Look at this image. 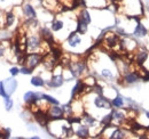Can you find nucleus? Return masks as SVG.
Instances as JSON below:
<instances>
[{
  "label": "nucleus",
  "instance_id": "12",
  "mask_svg": "<svg viewBox=\"0 0 149 139\" xmlns=\"http://www.w3.org/2000/svg\"><path fill=\"white\" fill-rule=\"evenodd\" d=\"M22 10H23V14L28 18H36V16H37L35 8H33L31 5H29V3L24 5V6L22 7Z\"/></svg>",
  "mask_w": 149,
  "mask_h": 139
},
{
  "label": "nucleus",
  "instance_id": "27",
  "mask_svg": "<svg viewBox=\"0 0 149 139\" xmlns=\"http://www.w3.org/2000/svg\"><path fill=\"white\" fill-rule=\"evenodd\" d=\"M41 98H42V99H45L46 102L51 103V104L58 105V100H56L55 98H53L52 96H48V95H41Z\"/></svg>",
  "mask_w": 149,
  "mask_h": 139
},
{
  "label": "nucleus",
  "instance_id": "14",
  "mask_svg": "<svg viewBox=\"0 0 149 139\" xmlns=\"http://www.w3.org/2000/svg\"><path fill=\"white\" fill-rule=\"evenodd\" d=\"M80 38H79V35L77 34V32H72L71 34L69 35V38H68V43H69V46L70 47H76V46H78L79 43H80Z\"/></svg>",
  "mask_w": 149,
  "mask_h": 139
},
{
  "label": "nucleus",
  "instance_id": "35",
  "mask_svg": "<svg viewBox=\"0 0 149 139\" xmlns=\"http://www.w3.org/2000/svg\"><path fill=\"white\" fill-rule=\"evenodd\" d=\"M28 129H29V130H32V131H37V129H36L32 124H29V125H28Z\"/></svg>",
  "mask_w": 149,
  "mask_h": 139
},
{
  "label": "nucleus",
  "instance_id": "36",
  "mask_svg": "<svg viewBox=\"0 0 149 139\" xmlns=\"http://www.w3.org/2000/svg\"><path fill=\"white\" fill-rule=\"evenodd\" d=\"M3 52H5V49L0 46V56H2V55H3Z\"/></svg>",
  "mask_w": 149,
  "mask_h": 139
},
{
  "label": "nucleus",
  "instance_id": "32",
  "mask_svg": "<svg viewBox=\"0 0 149 139\" xmlns=\"http://www.w3.org/2000/svg\"><path fill=\"white\" fill-rule=\"evenodd\" d=\"M94 91H95L97 95H102V94H103V89H102V87H100V86H97V85L94 86Z\"/></svg>",
  "mask_w": 149,
  "mask_h": 139
},
{
  "label": "nucleus",
  "instance_id": "20",
  "mask_svg": "<svg viewBox=\"0 0 149 139\" xmlns=\"http://www.w3.org/2000/svg\"><path fill=\"white\" fill-rule=\"evenodd\" d=\"M30 82H31V85L35 86V87H42V86L45 85L44 79H42L41 76H33Z\"/></svg>",
  "mask_w": 149,
  "mask_h": 139
},
{
  "label": "nucleus",
  "instance_id": "29",
  "mask_svg": "<svg viewBox=\"0 0 149 139\" xmlns=\"http://www.w3.org/2000/svg\"><path fill=\"white\" fill-rule=\"evenodd\" d=\"M101 74H102V76H103V78H106V79H110V80H111L112 78H113L111 71H109V70H107V69L102 70Z\"/></svg>",
  "mask_w": 149,
  "mask_h": 139
},
{
  "label": "nucleus",
  "instance_id": "26",
  "mask_svg": "<svg viewBox=\"0 0 149 139\" xmlns=\"http://www.w3.org/2000/svg\"><path fill=\"white\" fill-rule=\"evenodd\" d=\"M63 22L62 21H54L53 23H52V30L53 31H60V30H62L63 29Z\"/></svg>",
  "mask_w": 149,
  "mask_h": 139
},
{
  "label": "nucleus",
  "instance_id": "24",
  "mask_svg": "<svg viewBox=\"0 0 149 139\" xmlns=\"http://www.w3.org/2000/svg\"><path fill=\"white\" fill-rule=\"evenodd\" d=\"M112 118L115 120H118V121H124L125 120V114L123 112H119V111H112Z\"/></svg>",
  "mask_w": 149,
  "mask_h": 139
},
{
  "label": "nucleus",
  "instance_id": "13",
  "mask_svg": "<svg viewBox=\"0 0 149 139\" xmlns=\"http://www.w3.org/2000/svg\"><path fill=\"white\" fill-rule=\"evenodd\" d=\"M148 33V31H147V29L141 24V23H139L138 25H136V28H135V30H134V33L133 34L135 35V36H138V38H143V36H146Z\"/></svg>",
  "mask_w": 149,
  "mask_h": 139
},
{
  "label": "nucleus",
  "instance_id": "25",
  "mask_svg": "<svg viewBox=\"0 0 149 139\" xmlns=\"http://www.w3.org/2000/svg\"><path fill=\"white\" fill-rule=\"evenodd\" d=\"M113 120V118H112V114H108V115H106L103 119H102V121H101V123L107 128V127H110V125H112L111 124V121Z\"/></svg>",
  "mask_w": 149,
  "mask_h": 139
},
{
  "label": "nucleus",
  "instance_id": "30",
  "mask_svg": "<svg viewBox=\"0 0 149 139\" xmlns=\"http://www.w3.org/2000/svg\"><path fill=\"white\" fill-rule=\"evenodd\" d=\"M84 120L87 123V125H90V127L94 125V123H95V119L92 118V116H90V115H85L84 116Z\"/></svg>",
  "mask_w": 149,
  "mask_h": 139
},
{
  "label": "nucleus",
  "instance_id": "5",
  "mask_svg": "<svg viewBox=\"0 0 149 139\" xmlns=\"http://www.w3.org/2000/svg\"><path fill=\"white\" fill-rule=\"evenodd\" d=\"M94 105L97 107V108H107V109H110L111 108V103L104 98L102 95H97L94 99Z\"/></svg>",
  "mask_w": 149,
  "mask_h": 139
},
{
  "label": "nucleus",
  "instance_id": "8",
  "mask_svg": "<svg viewBox=\"0 0 149 139\" xmlns=\"http://www.w3.org/2000/svg\"><path fill=\"white\" fill-rule=\"evenodd\" d=\"M35 119H36V121L41 125V127H47V124H48V121H49V115H47V114H45L42 111H38L35 113Z\"/></svg>",
  "mask_w": 149,
  "mask_h": 139
},
{
  "label": "nucleus",
  "instance_id": "33",
  "mask_svg": "<svg viewBox=\"0 0 149 139\" xmlns=\"http://www.w3.org/2000/svg\"><path fill=\"white\" fill-rule=\"evenodd\" d=\"M0 96H2V97H8V96L6 95V92H5V89H3L2 82H0ZM9 97H10V96H9Z\"/></svg>",
  "mask_w": 149,
  "mask_h": 139
},
{
  "label": "nucleus",
  "instance_id": "37",
  "mask_svg": "<svg viewBox=\"0 0 149 139\" xmlns=\"http://www.w3.org/2000/svg\"><path fill=\"white\" fill-rule=\"evenodd\" d=\"M146 115H147V118L149 119V112H146Z\"/></svg>",
  "mask_w": 149,
  "mask_h": 139
},
{
  "label": "nucleus",
  "instance_id": "21",
  "mask_svg": "<svg viewBox=\"0 0 149 139\" xmlns=\"http://www.w3.org/2000/svg\"><path fill=\"white\" fill-rule=\"evenodd\" d=\"M106 42H107V45L112 48V47H115L116 45H117V42H118V36L115 34L110 35V36H108L107 39H106Z\"/></svg>",
  "mask_w": 149,
  "mask_h": 139
},
{
  "label": "nucleus",
  "instance_id": "1",
  "mask_svg": "<svg viewBox=\"0 0 149 139\" xmlns=\"http://www.w3.org/2000/svg\"><path fill=\"white\" fill-rule=\"evenodd\" d=\"M69 70H70V72L72 74V76L78 78L86 70V64H85V62H81V61L74 62V63H69Z\"/></svg>",
  "mask_w": 149,
  "mask_h": 139
},
{
  "label": "nucleus",
  "instance_id": "10",
  "mask_svg": "<svg viewBox=\"0 0 149 139\" xmlns=\"http://www.w3.org/2000/svg\"><path fill=\"white\" fill-rule=\"evenodd\" d=\"M63 82H64V79L62 75H54L51 79V81L47 82V86L49 88H58L63 85Z\"/></svg>",
  "mask_w": 149,
  "mask_h": 139
},
{
  "label": "nucleus",
  "instance_id": "6",
  "mask_svg": "<svg viewBox=\"0 0 149 139\" xmlns=\"http://www.w3.org/2000/svg\"><path fill=\"white\" fill-rule=\"evenodd\" d=\"M40 46H41V41H40V39L38 36H36V35L29 36L26 39V48L29 50H37Z\"/></svg>",
  "mask_w": 149,
  "mask_h": 139
},
{
  "label": "nucleus",
  "instance_id": "28",
  "mask_svg": "<svg viewBox=\"0 0 149 139\" xmlns=\"http://www.w3.org/2000/svg\"><path fill=\"white\" fill-rule=\"evenodd\" d=\"M3 99H5V107H6V109L7 111H10L12 107H13V100L10 99L9 96L8 97H3Z\"/></svg>",
  "mask_w": 149,
  "mask_h": 139
},
{
  "label": "nucleus",
  "instance_id": "15",
  "mask_svg": "<svg viewBox=\"0 0 149 139\" xmlns=\"http://www.w3.org/2000/svg\"><path fill=\"white\" fill-rule=\"evenodd\" d=\"M76 135L79 137V138H87L90 136V130L86 125H80L78 128V130L76 131Z\"/></svg>",
  "mask_w": 149,
  "mask_h": 139
},
{
  "label": "nucleus",
  "instance_id": "16",
  "mask_svg": "<svg viewBox=\"0 0 149 139\" xmlns=\"http://www.w3.org/2000/svg\"><path fill=\"white\" fill-rule=\"evenodd\" d=\"M87 28H88L87 23H85L84 21H81V19L78 18V23H77V33H79V34H85V33L87 32Z\"/></svg>",
  "mask_w": 149,
  "mask_h": 139
},
{
  "label": "nucleus",
  "instance_id": "31",
  "mask_svg": "<svg viewBox=\"0 0 149 139\" xmlns=\"http://www.w3.org/2000/svg\"><path fill=\"white\" fill-rule=\"evenodd\" d=\"M19 72L21 73H23V74H31L32 73V69H30L29 66H22L21 67V70H19Z\"/></svg>",
  "mask_w": 149,
  "mask_h": 139
},
{
  "label": "nucleus",
  "instance_id": "22",
  "mask_svg": "<svg viewBox=\"0 0 149 139\" xmlns=\"http://www.w3.org/2000/svg\"><path fill=\"white\" fill-rule=\"evenodd\" d=\"M111 105H113V106L117 107V108L123 107V105H124V99H123V97H122L120 95H117V97L112 99Z\"/></svg>",
  "mask_w": 149,
  "mask_h": 139
},
{
  "label": "nucleus",
  "instance_id": "34",
  "mask_svg": "<svg viewBox=\"0 0 149 139\" xmlns=\"http://www.w3.org/2000/svg\"><path fill=\"white\" fill-rule=\"evenodd\" d=\"M19 73V70L17 69V67H15V66H14V67H12V69H10V74H12V75H14V76H15V75H17Z\"/></svg>",
  "mask_w": 149,
  "mask_h": 139
},
{
  "label": "nucleus",
  "instance_id": "9",
  "mask_svg": "<svg viewBox=\"0 0 149 139\" xmlns=\"http://www.w3.org/2000/svg\"><path fill=\"white\" fill-rule=\"evenodd\" d=\"M40 35H41V38L45 40V42H46V43H48V45L54 43V38H53V34H52L51 30H48L47 28H42V29L40 30Z\"/></svg>",
  "mask_w": 149,
  "mask_h": 139
},
{
  "label": "nucleus",
  "instance_id": "17",
  "mask_svg": "<svg viewBox=\"0 0 149 139\" xmlns=\"http://www.w3.org/2000/svg\"><path fill=\"white\" fill-rule=\"evenodd\" d=\"M147 58H148V52H145V50L139 52L136 54V56H135V61H136V63H138L139 65H142V64L146 62Z\"/></svg>",
  "mask_w": 149,
  "mask_h": 139
},
{
  "label": "nucleus",
  "instance_id": "11",
  "mask_svg": "<svg viewBox=\"0 0 149 139\" xmlns=\"http://www.w3.org/2000/svg\"><path fill=\"white\" fill-rule=\"evenodd\" d=\"M139 78H140V76H139L138 73H135V72H127V73L124 75V81H125V83H127V85H133V83L138 82Z\"/></svg>",
  "mask_w": 149,
  "mask_h": 139
},
{
  "label": "nucleus",
  "instance_id": "19",
  "mask_svg": "<svg viewBox=\"0 0 149 139\" xmlns=\"http://www.w3.org/2000/svg\"><path fill=\"white\" fill-rule=\"evenodd\" d=\"M79 19H81V21H84L85 23H87V24H90L91 23V16H90V13L86 10V9H83L81 12H80V14H79V16H78Z\"/></svg>",
  "mask_w": 149,
  "mask_h": 139
},
{
  "label": "nucleus",
  "instance_id": "4",
  "mask_svg": "<svg viewBox=\"0 0 149 139\" xmlns=\"http://www.w3.org/2000/svg\"><path fill=\"white\" fill-rule=\"evenodd\" d=\"M42 99L41 98V95L40 94H36V92H32V91H29L24 95V102L29 106H33L35 104H37L38 100Z\"/></svg>",
  "mask_w": 149,
  "mask_h": 139
},
{
  "label": "nucleus",
  "instance_id": "18",
  "mask_svg": "<svg viewBox=\"0 0 149 139\" xmlns=\"http://www.w3.org/2000/svg\"><path fill=\"white\" fill-rule=\"evenodd\" d=\"M15 22V14L13 12H9L6 14V22H5V25L6 28H10Z\"/></svg>",
  "mask_w": 149,
  "mask_h": 139
},
{
  "label": "nucleus",
  "instance_id": "23",
  "mask_svg": "<svg viewBox=\"0 0 149 139\" xmlns=\"http://www.w3.org/2000/svg\"><path fill=\"white\" fill-rule=\"evenodd\" d=\"M110 138H111V139L125 138V132H124L123 130H120V129H116V130L112 132V135L110 136Z\"/></svg>",
  "mask_w": 149,
  "mask_h": 139
},
{
  "label": "nucleus",
  "instance_id": "7",
  "mask_svg": "<svg viewBox=\"0 0 149 139\" xmlns=\"http://www.w3.org/2000/svg\"><path fill=\"white\" fill-rule=\"evenodd\" d=\"M63 114H64V113H63L62 107H58L57 105L52 106V107L49 108V112H48L49 118L53 119V120H61V119H63Z\"/></svg>",
  "mask_w": 149,
  "mask_h": 139
},
{
  "label": "nucleus",
  "instance_id": "2",
  "mask_svg": "<svg viewBox=\"0 0 149 139\" xmlns=\"http://www.w3.org/2000/svg\"><path fill=\"white\" fill-rule=\"evenodd\" d=\"M40 62H42V56L38 52H31L26 55V64L30 69H35L36 66H38L40 64Z\"/></svg>",
  "mask_w": 149,
  "mask_h": 139
},
{
  "label": "nucleus",
  "instance_id": "3",
  "mask_svg": "<svg viewBox=\"0 0 149 139\" xmlns=\"http://www.w3.org/2000/svg\"><path fill=\"white\" fill-rule=\"evenodd\" d=\"M2 85H3V89H5L6 95L10 96L12 94H14V91L17 88V81L15 79H6L2 82Z\"/></svg>",
  "mask_w": 149,
  "mask_h": 139
}]
</instances>
